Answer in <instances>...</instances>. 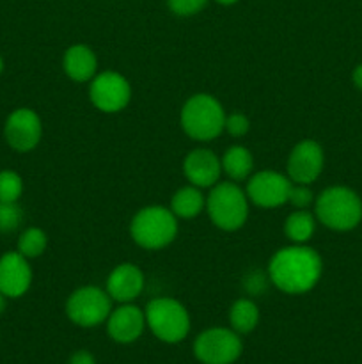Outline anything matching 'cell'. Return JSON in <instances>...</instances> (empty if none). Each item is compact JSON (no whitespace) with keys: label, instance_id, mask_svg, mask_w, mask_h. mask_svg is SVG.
Returning <instances> with one entry per match:
<instances>
[{"label":"cell","instance_id":"obj_5","mask_svg":"<svg viewBox=\"0 0 362 364\" xmlns=\"http://www.w3.org/2000/svg\"><path fill=\"white\" fill-rule=\"evenodd\" d=\"M131 238L144 249H162L176 238L177 220L163 206L142 208L131 220Z\"/></svg>","mask_w":362,"mask_h":364},{"label":"cell","instance_id":"obj_26","mask_svg":"<svg viewBox=\"0 0 362 364\" xmlns=\"http://www.w3.org/2000/svg\"><path fill=\"white\" fill-rule=\"evenodd\" d=\"M208 0H167L170 11L180 16H192L206 6Z\"/></svg>","mask_w":362,"mask_h":364},{"label":"cell","instance_id":"obj_29","mask_svg":"<svg viewBox=\"0 0 362 364\" xmlns=\"http://www.w3.org/2000/svg\"><path fill=\"white\" fill-rule=\"evenodd\" d=\"M353 84L362 91V64H358L353 70Z\"/></svg>","mask_w":362,"mask_h":364},{"label":"cell","instance_id":"obj_32","mask_svg":"<svg viewBox=\"0 0 362 364\" xmlns=\"http://www.w3.org/2000/svg\"><path fill=\"white\" fill-rule=\"evenodd\" d=\"M2 70H4V60L2 57H0V73H2Z\"/></svg>","mask_w":362,"mask_h":364},{"label":"cell","instance_id":"obj_7","mask_svg":"<svg viewBox=\"0 0 362 364\" xmlns=\"http://www.w3.org/2000/svg\"><path fill=\"white\" fill-rule=\"evenodd\" d=\"M241 348L238 333L213 327L199 334L194 343V354L202 364H233L241 355Z\"/></svg>","mask_w":362,"mask_h":364},{"label":"cell","instance_id":"obj_1","mask_svg":"<svg viewBox=\"0 0 362 364\" xmlns=\"http://www.w3.org/2000/svg\"><path fill=\"white\" fill-rule=\"evenodd\" d=\"M318 252L305 245H291L273 255L268 267L270 281L284 294L298 295L312 290L322 277Z\"/></svg>","mask_w":362,"mask_h":364},{"label":"cell","instance_id":"obj_12","mask_svg":"<svg viewBox=\"0 0 362 364\" xmlns=\"http://www.w3.org/2000/svg\"><path fill=\"white\" fill-rule=\"evenodd\" d=\"M323 149L314 141H302L287 159V174L293 183L309 185L322 174Z\"/></svg>","mask_w":362,"mask_h":364},{"label":"cell","instance_id":"obj_20","mask_svg":"<svg viewBox=\"0 0 362 364\" xmlns=\"http://www.w3.org/2000/svg\"><path fill=\"white\" fill-rule=\"evenodd\" d=\"M229 322L234 333L248 334L256 329L259 322V309L248 299H240L231 306Z\"/></svg>","mask_w":362,"mask_h":364},{"label":"cell","instance_id":"obj_11","mask_svg":"<svg viewBox=\"0 0 362 364\" xmlns=\"http://www.w3.org/2000/svg\"><path fill=\"white\" fill-rule=\"evenodd\" d=\"M7 144L16 151H31L41 141L43 127L38 114L31 109H16L6 121L4 128Z\"/></svg>","mask_w":362,"mask_h":364},{"label":"cell","instance_id":"obj_8","mask_svg":"<svg viewBox=\"0 0 362 364\" xmlns=\"http://www.w3.org/2000/svg\"><path fill=\"white\" fill-rule=\"evenodd\" d=\"M110 295L96 287L78 288L67 299L66 313L73 323L80 327H94L106 322L110 315Z\"/></svg>","mask_w":362,"mask_h":364},{"label":"cell","instance_id":"obj_25","mask_svg":"<svg viewBox=\"0 0 362 364\" xmlns=\"http://www.w3.org/2000/svg\"><path fill=\"white\" fill-rule=\"evenodd\" d=\"M287 203L295 206L298 210H305L312 203V192L307 185L302 183H293L291 185L290 196H287Z\"/></svg>","mask_w":362,"mask_h":364},{"label":"cell","instance_id":"obj_24","mask_svg":"<svg viewBox=\"0 0 362 364\" xmlns=\"http://www.w3.org/2000/svg\"><path fill=\"white\" fill-rule=\"evenodd\" d=\"M23 213L16 203H0V231L9 233L20 226Z\"/></svg>","mask_w":362,"mask_h":364},{"label":"cell","instance_id":"obj_21","mask_svg":"<svg viewBox=\"0 0 362 364\" xmlns=\"http://www.w3.org/2000/svg\"><path fill=\"white\" fill-rule=\"evenodd\" d=\"M314 217L307 212V210H297V212L291 213L286 219L284 224V231H286V237L290 238L295 244H304L314 233Z\"/></svg>","mask_w":362,"mask_h":364},{"label":"cell","instance_id":"obj_28","mask_svg":"<svg viewBox=\"0 0 362 364\" xmlns=\"http://www.w3.org/2000/svg\"><path fill=\"white\" fill-rule=\"evenodd\" d=\"M70 364H96V359L91 352L78 350L70 358Z\"/></svg>","mask_w":362,"mask_h":364},{"label":"cell","instance_id":"obj_9","mask_svg":"<svg viewBox=\"0 0 362 364\" xmlns=\"http://www.w3.org/2000/svg\"><path fill=\"white\" fill-rule=\"evenodd\" d=\"M89 96L96 109L103 112H119L130 102L131 89L123 75L116 71H105L92 78Z\"/></svg>","mask_w":362,"mask_h":364},{"label":"cell","instance_id":"obj_4","mask_svg":"<svg viewBox=\"0 0 362 364\" xmlns=\"http://www.w3.org/2000/svg\"><path fill=\"white\" fill-rule=\"evenodd\" d=\"M206 208L213 224L224 231L240 230L248 215L247 196L233 181L213 185Z\"/></svg>","mask_w":362,"mask_h":364},{"label":"cell","instance_id":"obj_14","mask_svg":"<svg viewBox=\"0 0 362 364\" xmlns=\"http://www.w3.org/2000/svg\"><path fill=\"white\" fill-rule=\"evenodd\" d=\"M146 327V315L137 306L124 304L114 309L106 318L109 336L117 343H133L142 336Z\"/></svg>","mask_w":362,"mask_h":364},{"label":"cell","instance_id":"obj_10","mask_svg":"<svg viewBox=\"0 0 362 364\" xmlns=\"http://www.w3.org/2000/svg\"><path fill=\"white\" fill-rule=\"evenodd\" d=\"M291 185L290 178L275 171H263L254 174L247 185V198L261 208H275L287 203Z\"/></svg>","mask_w":362,"mask_h":364},{"label":"cell","instance_id":"obj_23","mask_svg":"<svg viewBox=\"0 0 362 364\" xmlns=\"http://www.w3.org/2000/svg\"><path fill=\"white\" fill-rule=\"evenodd\" d=\"M23 192V181L14 171L0 173V203H16Z\"/></svg>","mask_w":362,"mask_h":364},{"label":"cell","instance_id":"obj_6","mask_svg":"<svg viewBox=\"0 0 362 364\" xmlns=\"http://www.w3.org/2000/svg\"><path fill=\"white\" fill-rule=\"evenodd\" d=\"M146 326L165 343H180L190 331V316L181 302L174 299H155L146 308Z\"/></svg>","mask_w":362,"mask_h":364},{"label":"cell","instance_id":"obj_30","mask_svg":"<svg viewBox=\"0 0 362 364\" xmlns=\"http://www.w3.org/2000/svg\"><path fill=\"white\" fill-rule=\"evenodd\" d=\"M6 309V295L0 291V315H2V311Z\"/></svg>","mask_w":362,"mask_h":364},{"label":"cell","instance_id":"obj_31","mask_svg":"<svg viewBox=\"0 0 362 364\" xmlns=\"http://www.w3.org/2000/svg\"><path fill=\"white\" fill-rule=\"evenodd\" d=\"M215 2H219V4H222V6H231V4H234V2H238V0H215Z\"/></svg>","mask_w":362,"mask_h":364},{"label":"cell","instance_id":"obj_18","mask_svg":"<svg viewBox=\"0 0 362 364\" xmlns=\"http://www.w3.org/2000/svg\"><path fill=\"white\" fill-rule=\"evenodd\" d=\"M206 201L204 196L201 194L197 187H183L172 196L170 201V212L181 219H192V217L199 215L204 208Z\"/></svg>","mask_w":362,"mask_h":364},{"label":"cell","instance_id":"obj_22","mask_svg":"<svg viewBox=\"0 0 362 364\" xmlns=\"http://www.w3.org/2000/svg\"><path fill=\"white\" fill-rule=\"evenodd\" d=\"M46 235L45 231L39 230V228H28L27 231H23L18 240V252L23 255L25 258H38L45 252L46 249Z\"/></svg>","mask_w":362,"mask_h":364},{"label":"cell","instance_id":"obj_27","mask_svg":"<svg viewBox=\"0 0 362 364\" xmlns=\"http://www.w3.org/2000/svg\"><path fill=\"white\" fill-rule=\"evenodd\" d=\"M224 128H226L233 137H243L248 132V128H251V123H248V119L243 114L236 112L226 117V127Z\"/></svg>","mask_w":362,"mask_h":364},{"label":"cell","instance_id":"obj_16","mask_svg":"<svg viewBox=\"0 0 362 364\" xmlns=\"http://www.w3.org/2000/svg\"><path fill=\"white\" fill-rule=\"evenodd\" d=\"M142 288H144V274L141 269L131 263H123L117 265L116 269L110 272L109 281H106V294L110 299L117 302H130L141 295Z\"/></svg>","mask_w":362,"mask_h":364},{"label":"cell","instance_id":"obj_2","mask_svg":"<svg viewBox=\"0 0 362 364\" xmlns=\"http://www.w3.org/2000/svg\"><path fill=\"white\" fill-rule=\"evenodd\" d=\"M316 215L330 230L350 231L362 220V201L351 188L330 187L319 194Z\"/></svg>","mask_w":362,"mask_h":364},{"label":"cell","instance_id":"obj_13","mask_svg":"<svg viewBox=\"0 0 362 364\" xmlns=\"http://www.w3.org/2000/svg\"><path fill=\"white\" fill-rule=\"evenodd\" d=\"M32 270L27 258L20 252H7L0 258V291L16 299L31 288Z\"/></svg>","mask_w":362,"mask_h":364},{"label":"cell","instance_id":"obj_3","mask_svg":"<svg viewBox=\"0 0 362 364\" xmlns=\"http://www.w3.org/2000/svg\"><path fill=\"white\" fill-rule=\"evenodd\" d=\"M181 124L192 139L212 141L222 134L226 127V114L219 100L209 95H195L181 110Z\"/></svg>","mask_w":362,"mask_h":364},{"label":"cell","instance_id":"obj_19","mask_svg":"<svg viewBox=\"0 0 362 364\" xmlns=\"http://www.w3.org/2000/svg\"><path fill=\"white\" fill-rule=\"evenodd\" d=\"M252 166H254V160H252L251 151L243 146H233L224 153L222 171H226L231 180L240 181L248 178V174L252 173Z\"/></svg>","mask_w":362,"mask_h":364},{"label":"cell","instance_id":"obj_15","mask_svg":"<svg viewBox=\"0 0 362 364\" xmlns=\"http://www.w3.org/2000/svg\"><path fill=\"white\" fill-rule=\"evenodd\" d=\"M183 169L195 187H213L220 180L222 160L209 149H194L185 159Z\"/></svg>","mask_w":362,"mask_h":364},{"label":"cell","instance_id":"obj_17","mask_svg":"<svg viewBox=\"0 0 362 364\" xmlns=\"http://www.w3.org/2000/svg\"><path fill=\"white\" fill-rule=\"evenodd\" d=\"M62 66L67 77L73 78L75 82H85L94 77L98 60H96L94 52L89 46L75 45L64 53Z\"/></svg>","mask_w":362,"mask_h":364}]
</instances>
